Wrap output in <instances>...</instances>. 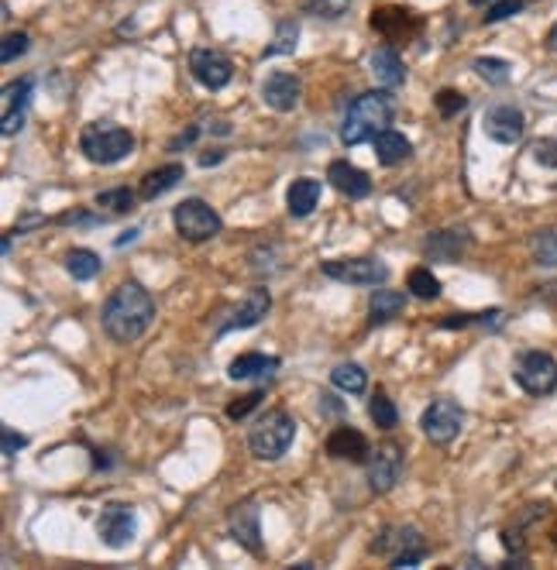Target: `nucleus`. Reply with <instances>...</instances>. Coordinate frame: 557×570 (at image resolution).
Instances as JSON below:
<instances>
[{"label": "nucleus", "instance_id": "1", "mask_svg": "<svg viewBox=\"0 0 557 570\" xmlns=\"http://www.w3.org/2000/svg\"><path fill=\"white\" fill-rule=\"evenodd\" d=\"M103 330L117 343L138 341L145 330L155 320V300L152 292L138 282H124L111 292V300L103 302Z\"/></svg>", "mask_w": 557, "mask_h": 570}, {"label": "nucleus", "instance_id": "2", "mask_svg": "<svg viewBox=\"0 0 557 570\" xmlns=\"http://www.w3.org/2000/svg\"><path fill=\"white\" fill-rule=\"evenodd\" d=\"M396 117V97L389 90H371L361 93L358 100H351L348 114L341 121V142L348 148H355L361 142H371L379 131H386Z\"/></svg>", "mask_w": 557, "mask_h": 570}, {"label": "nucleus", "instance_id": "3", "mask_svg": "<svg viewBox=\"0 0 557 570\" xmlns=\"http://www.w3.org/2000/svg\"><path fill=\"white\" fill-rule=\"evenodd\" d=\"M80 152L93 165H117L134 152V134L128 128L111 124V121H93L80 134Z\"/></svg>", "mask_w": 557, "mask_h": 570}, {"label": "nucleus", "instance_id": "4", "mask_svg": "<svg viewBox=\"0 0 557 570\" xmlns=\"http://www.w3.org/2000/svg\"><path fill=\"white\" fill-rule=\"evenodd\" d=\"M293 440H296V419L286 409H269L248 429V450L258 460H279L293 447Z\"/></svg>", "mask_w": 557, "mask_h": 570}, {"label": "nucleus", "instance_id": "5", "mask_svg": "<svg viewBox=\"0 0 557 570\" xmlns=\"http://www.w3.org/2000/svg\"><path fill=\"white\" fill-rule=\"evenodd\" d=\"M172 224H176V234L189 244L210 241V238H217L220 227H224L220 214H217L207 200H200V196H189V200L179 203V206L172 210Z\"/></svg>", "mask_w": 557, "mask_h": 570}, {"label": "nucleus", "instance_id": "6", "mask_svg": "<svg viewBox=\"0 0 557 570\" xmlns=\"http://www.w3.org/2000/svg\"><path fill=\"white\" fill-rule=\"evenodd\" d=\"M516 385L527 396H551L557 388V361L547 351H527L516 357Z\"/></svg>", "mask_w": 557, "mask_h": 570}, {"label": "nucleus", "instance_id": "7", "mask_svg": "<svg viewBox=\"0 0 557 570\" xmlns=\"http://www.w3.org/2000/svg\"><path fill=\"white\" fill-rule=\"evenodd\" d=\"M320 271L334 279V282H344V285H382L389 279V265L386 261H379V258H344V261H324Z\"/></svg>", "mask_w": 557, "mask_h": 570}, {"label": "nucleus", "instance_id": "8", "mask_svg": "<svg viewBox=\"0 0 557 570\" xmlns=\"http://www.w3.org/2000/svg\"><path fill=\"white\" fill-rule=\"evenodd\" d=\"M369 464V488L375 495H386L396 488L402 474V464H406V454L396 440H386L382 447H375V454L365 460Z\"/></svg>", "mask_w": 557, "mask_h": 570}, {"label": "nucleus", "instance_id": "9", "mask_svg": "<svg viewBox=\"0 0 557 570\" xmlns=\"http://www.w3.org/2000/svg\"><path fill=\"white\" fill-rule=\"evenodd\" d=\"M461 423H465L461 406L447 399L430 402L427 409H423V416H420V429H423V437L430 443H451L461 433Z\"/></svg>", "mask_w": 557, "mask_h": 570}, {"label": "nucleus", "instance_id": "10", "mask_svg": "<svg viewBox=\"0 0 557 570\" xmlns=\"http://www.w3.org/2000/svg\"><path fill=\"white\" fill-rule=\"evenodd\" d=\"M228 529L234 543L244 546L252 556H262L265 554V546H262V512H258V501L248 499L241 505H234L228 512Z\"/></svg>", "mask_w": 557, "mask_h": 570}, {"label": "nucleus", "instance_id": "11", "mask_svg": "<svg viewBox=\"0 0 557 570\" xmlns=\"http://www.w3.org/2000/svg\"><path fill=\"white\" fill-rule=\"evenodd\" d=\"M189 72H193V79L207 90H224L230 83V76H234V66H230V58L224 52H217V48H193L189 52Z\"/></svg>", "mask_w": 557, "mask_h": 570}, {"label": "nucleus", "instance_id": "12", "mask_svg": "<svg viewBox=\"0 0 557 570\" xmlns=\"http://www.w3.org/2000/svg\"><path fill=\"white\" fill-rule=\"evenodd\" d=\"M134 529H138L134 509H131V505H121V501H111L101 512V519H97V533H101V540L107 543L111 550H124V546L134 540Z\"/></svg>", "mask_w": 557, "mask_h": 570}, {"label": "nucleus", "instance_id": "13", "mask_svg": "<svg viewBox=\"0 0 557 570\" xmlns=\"http://www.w3.org/2000/svg\"><path fill=\"white\" fill-rule=\"evenodd\" d=\"M272 310V296L269 289H262V285H255V289H248L244 292V300L230 310V316L220 323V330L217 333H230V330H252L258 327L265 316H269Z\"/></svg>", "mask_w": 557, "mask_h": 570}, {"label": "nucleus", "instance_id": "14", "mask_svg": "<svg viewBox=\"0 0 557 570\" xmlns=\"http://www.w3.org/2000/svg\"><path fill=\"white\" fill-rule=\"evenodd\" d=\"M369 25H371V31H379V35L389 38V42H406V38H413L416 31H420V17L410 15L406 7L386 4V7L371 11Z\"/></svg>", "mask_w": 557, "mask_h": 570}, {"label": "nucleus", "instance_id": "15", "mask_svg": "<svg viewBox=\"0 0 557 570\" xmlns=\"http://www.w3.org/2000/svg\"><path fill=\"white\" fill-rule=\"evenodd\" d=\"M300 97H303V83L296 72L279 69L262 83V100L269 103L272 111H279V114L296 111V107H300Z\"/></svg>", "mask_w": 557, "mask_h": 570}, {"label": "nucleus", "instance_id": "16", "mask_svg": "<svg viewBox=\"0 0 557 570\" xmlns=\"http://www.w3.org/2000/svg\"><path fill=\"white\" fill-rule=\"evenodd\" d=\"M468 244H472V230L468 227H444V230H434L427 234V241H423V255L430 261H444V265H451L457 258L468 251Z\"/></svg>", "mask_w": 557, "mask_h": 570}, {"label": "nucleus", "instance_id": "17", "mask_svg": "<svg viewBox=\"0 0 557 570\" xmlns=\"http://www.w3.org/2000/svg\"><path fill=\"white\" fill-rule=\"evenodd\" d=\"M527 131V117L513 103H499L486 114V134L499 144H516Z\"/></svg>", "mask_w": 557, "mask_h": 570}, {"label": "nucleus", "instance_id": "18", "mask_svg": "<svg viewBox=\"0 0 557 570\" xmlns=\"http://www.w3.org/2000/svg\"><path fill=\"white\" fill-rule=\"evenodd\" d=\"M427 554V543H423V533L416 526H386L375 543H371V554H382V556H400V554Z\"/></svg>", "mask_w": 557, "mask_h": 570}, {"label": "nucleus", "instance_id": "19", "mask_svg": "<svg viewBox=\"0 0 557 570\" xmlns=\"http://www.w3.org/2000/svg\"><path fill=\"white\" fill-rule=\"evenodd\" d=\"M327 454L334 460H351V464H365L371 457V443L369 437L355 427H337L330 429L327 437Z\"/></svg>", "mask_w": 557, "mask_h": 570}, {"label": "nucleus", "instance_id": "20", "mask_svg": "<svg viewBox=\"0 0 557 570\" xmlns=\"http://www.w3.org/2000/svg\"><path fill=\"white\" fill-rule=\"evenodd\" d=\"M327 183L341 193V196H348V200H365V196H371V179L369 172L355 169L351 162H330L327 165Z\"/></svg>", "mask_w": 557, "mask_h": 570}, {"label": "nucleus", "instance_id": "21", "mask_svg": "<svg viewBox=\"0 0 557 570\" xmlns=\"http://www.w3.org/2000/svg\"><path fill=\"white\" fill-rule=\"evenodd\" d=\"M31 86H35L31 76L4 86V103H0V111H4V138H11L15 131H21L25 107H28V97H31Z\"/></svg>", "mask_w": 557, "mask_h": 570}, {"label": "nucleus", "instance_id": "22", "mask_svg": "<svg viewBox=\"0 0 557 570\" xmlns=\"http://www.w3.org/2000/svg\"><path fill=\"white\" fill-rule=\"evenodd\" d=\"M369 62H371V76H375V83L382 86V90H396V86L406 83V66H402L400 52L392 45H379L371 52Z\"/></svg>", "mask_w": 557, "mask_h": 570}, {"label": "nucleus", "instance_id": "23", "mask_svg": "<svg viewBox=\"0 0 557 570\" xmlns=\"http://www.w3.org/2000/svg\"><path fill=\"white\" fill-rule=\"evenodd\" d=\"M371 144H375V158L386 165V169H392V165H402L406 158L413 155V144H410V138H402L400 131H379L375 138H371Z\"/></svg>", "mask_w": 557, "mask_h": 570}, {"label": "nucleus", "instance_id": "24", "mask_svg": "<svg viewBox=\"0 0 557 570\" xmlns=\"http://www.w3.org/2000/svg\"><path fill=\"white\" fill-rule=\"evenodd\" d=\"M272 371H279V357L272 354H241L230 361L228 375L234 378V382H252V378H269Z\"/></svg>", "mask_w": 557, "mask_h": 570}, {"label": "nucleus", "instance_id": "25", "mask_svg": "<svg viewBox=\"0 0 557 570\" xmlns=\"http://www.w3.org/2000/svg\"><path fill=\"white\" fill-rule=\"evenodd\" d=\"M183 175H186L183 165H179V162H169V165H162V169L145 175L142 185H138V196H142V200H158V196H166L176 183H183Z\"/></svg>", "mask_w": 557, "mask_h": 570}, {"label": "nucleus", "instance_id": "26", "mask_svg": "<svg viewBox=\"0 0 557 570\" xmlns=\"http://www.w3.org/2000/svg\"><path fill=\"white\" fill-rule=\"evenodd\" d=\"M316 203H320V183L310 179V175L296 179L286 189V206L293 216H310L316 210Z\"/></svg>", "mask_w": 557, "mask_h": 570}, {"label": "nucleus", "instance_id": "27", "mask_svg": "<svg viewBox=\"0 0 557 570\" xmlns=\"http://www.w3.org/2000/svg\"><path fill=\"white\" fill-rule=\"evenodd\" d=\"M402 310H406V292H392V289L371 292V300H369L371 327H382V323H389V320H396Z\"/></svg>", "mask_w": 557, "mask_h": 570}, {"label": "nucleus", "instance_id": "28", "mask_svg": "<svg viewBox=\"0 0 557 570\" xmlns=\"http://www.w3.org/2000/svg\"><path fill=\"white\" fill-rule=\"evenodd\" d=\"M296 42H300V21H296V17H283V21L275 25V35H272V42L262 58L293 56V52H296Z\"/></svg>", "mask_w": 557, "mask_h": 570}, {"label": "nucleus", "instance_id": "29", "mask_svg": "<svg viewBox=\"0 0 557 570\" xmlns=\"http://www.w3.org/2000/svg\"><path fill=\"white\" fill-rule=\"evenodd\" d=\"M103 269V261L97 251H90V248H72L70 255H66V271H70L76 282H90V279H97Z\"/></svg>", "mask_w": 557, "mask_h": 570}, {"label": "nucleus", "instance_id": "30", "mask_svg": "<svg viewBox=\"0 0 557 570\" xmlns=\"http://www.w3.org/2000/svg\"><path fill=\"white\" fill-rule=\"evenodd\" d=\"M330 385L348 392V396H361V392L369 388V375H365V368L355 364V361H341L337 368L330 371Z\"/></svg>", "mask_w": 557, "mask_h": 570}, {"label": "nucleus", "instance_id": "31", "mask_svg": "<svg viewBox=\"0 0 557 570\" xmlns=\"http://www.w3.org/2000/svg\"><path fill=\"white\" fill-rule=\"evenodd\" d=\"M530 255L541 269H557V227H543L530 241Z\"/></svg>", "mask_w": 557, "mask_h": 570}, {"label": "nucleus", "instance_id": "32", "mask_svg": "<svg viewBox=\"0 0 557 570\" xmlns=\"http://www.w3.org/2000/svg\"><path fill=\"white\" fill-rule=\"evenodd\" d=\"M472 69L486 79L488 86H506L509 83V72H513V66L506 62V58H492V56H482L472 62Z\"/></svg>", "mask_w": 557, "mask_h": 570}, {"label": "nucleus", "instance_id": "33", "mask_svg": "<svg viewBox=\"0 0 557 570\" xmlns=\"http://www.w3.org/2000/svg\"><path fill=\"white\" fill-rule=\"evenodd\" d=\"M406 289L413 292L416 300H437L441 296V279L430 269H413L406 279Z\"/></svg>", "mask_w": 557, "mask_h": 570}, {"label": "nucleus", "instance_id": "34", "mask_svg": "<svg viewBox=\"0 0 557 570\" xmlns=\"http://www.w3.org/2000/svg\"><path fill=\"white\" fill-rule=\"evenodd\" d=\"M369 416L379 429H392L396 423H400V409H396V402L389 399L386 392H375V396H371Z\"/></svg>", "mask_w": 557, "mask_h": 570}, {"label": "nucleus", "instance_id": "35", "mask_svg": "<svg viewBox=\"0 0 557 570\" xmlns=\"http://www.w3.org/2000/svg\"><path fill=\"white\" fill-rule=\"evenodd\" d=\"M134 193H131L128 185H114V189H103L97 193V206L101 210H111V214H128L131 206H134Z\"/></svg>", "mask_w": 557, "mask_h": 570}, {"label": "nucleus", "instance_id": "36", "mask_svg": "<svg viewBox=\"0 0 557 570\" xmlns=\"http://www.w3.org/2000/svg\"><path fill=\"white\" fill-rule=\"evenodd\" d=\"M348 7H351V0H306V15L314 17H324V21H337V17L348 15Z\"/></svg>", "mask_w": 557, "mask_h": 570}, {"label": "nucleus", "instance_id": "37", "mask_svg": "<svg viewBox=\"0 0 557 570\" xmlns=\"http://www.w3.org/2000/svg\"><path fill=\"white\" fill-rule=\"evenodd\" d=\"M434 103H437V114H441L444 121H451V117H457L468 107V97L457 93V90H441V93L434 97Z\"/></svg>", "mask_w": 557, "mask_h": 570}, {"label": "nucleus", "instance_id": "38", "mask_svg": "<svg viewBox=\"0 0 557 570\" xmlns=\"http://www.w3.org/2000/svg\"><path fill=\"white\" fill-rule=\"evenodd\" d=\"M262 399H265V388H255V392H248V396H241V399H234L228 406V419L230 423H241L252 409H258V402Z\"/></svg>", "mask_w": 557, "mask_h": 570}, {"label": "nucleus", "instance_id": "39", "mask_svg": "<svg viewBox=\"0 0 557 570\" xmlns=\"http://www.w3.org/2000/svg\"><path fill=\"white\" fill-rule=\"evenodd\" d=\"M523 4H527V0H496V4L486 11V25H499V21H506V17L520 15Z\"/></svg>", "mask_w": 557, "mask_h": 570}, {"label": "nucleus", "instance_id": "40", "mask_svg": "<svg viewBox=\"0 0 557 570\" xmlns=\"http://www.w3.org/2000/svg\"><path fill=\"white\" fill-rule=\"evenodd\" d=\"M31 38L25 35V31H17V35H4V48H0V58L4 62H15V58H21L25 52H28Z\"/></svg>", "mask_w": 557, "mask_h": 570}, {"label": "nucleus", "instance_id": "41", "mask_svg": "<svg viewBox=\"0 0 557 570\" xmlns=\"http://www.w3.org/2000/svg\"><path fill=\"white\" fill-rule=\"evenodd\" d=\"M530 155L537 158L547 169H557V138H541V142L530 144Z\"/></svg>", "mask_w": 557, "mask_h": 570}, {"label": "nucleus", "instance_id": "42", "mask_svg": "<svg viewBox=\"0 0 557 570\" xmlns=\"http://www.w3.org/2000/svg\"><path fill=\"white\" fill-rule=\"evenodd\" d=\"M0 440H4V457H15L25 443H28V437H21V433H15L11 427L0 429Z\"/></svg>", "mask_w": 557, "mask_h": 570}, {"label": "nucleus", "instance_id": "43", "mask_svg": "<svg viewBox=\"0 0 557 570\" xmlns=\"http://www.w3.org/2000/svg\"><path fill=\"white\" fill-rule=\"evenodd\" d=\"M56 224H62V227H70V224H80V227H90V224H97V216L93 214H86V210H72V214H62V216H56Z\"/></svg>", "mask_w": 557, "mask_h": 570}, {"label": "nucleus", "instance_id": "44", "mask_svg": "<svg viewBox=\"0 0 557 570\" xmlns=\"http://www.w3.org/2000/svg\"><path fill=\"white\" fill-rule=\"evenodd\" d=\"M478 323V313H455V316H444L437 327L441 330H461V327H472Z\"/></svg>", "mask_w": 557, "mask_h": 570}, {"label": "nucleus", "instance_id": "45", "mask_svg": "<svg viewBox=\"0 0 557 570\" xmlns=\"http://www.w3.org/2000/svg\"><path fill=\"white\" fill-rule=\"evenodd\" d=\"M423 556H427V554H420V550H416V554H400V556H392L389 564H392V567H396V570H402V567H416V564H420Z\"/></svg>", "mask_w": 557, "mask_h": 570}, {"label": "nucleus", "instance_id": "46", "mask_svg": "<svg viewBox=\"0 0 557 570\" xmlns=\"http://www.w3.org/2000/svg\"><path fill=\"white\" fill-rule=\"evenodd\" d=\"M197 134H200V128L193 124V128L186 131V134H179V138H172V142H169V148H172V152H176V148H186V144H193V142H197Z\"/></svg>", "mask_w": 557, "mask_h": 570}, {"label": "nucleus", "instance_id": "47", "mask_svg": "<svg viewBox=\"0 0 557 570\" xmlns=\"http://www.w3.org/2000/svg\"><path fill=\"white\" fill-rule=\"evenodd\" d=\"M224 158V152H207V155H200V165L203 169H210V165H217Z\"/></svg>", "mask_w": 557, "mask_h": 570}, {"label": "nucleus", "instance_id": "48", "mask_svg": "<svg viewBox=\"0 0 557 570\" xmlns=\"http://www.w3.org/2000/svg\"><path fill=\"white\" fill-rule=\"evenodd\" d=\"M134 238H138V230H124V234L117 238V248H124V244H131V241H134Z\"/></svg>", "mask_w": 557, "mask_h": 570}, {"label": "nucleus", "instance_id": "49", "mask_svg": "<svg viewBox=\"0 0 557 570\" xmlns=\"http://www.w3.org/2000/svg\"><path fill=\"white\" fill-rule=\"evenodd\" d=\"M547 48H551V52H557V25L547 31Z\"/></svg>", "mask_w": 557, "mask_h": 570}, {"label": "nucleus", "instance_id": "50", "mask_svg": "<svg viewBox=\"0 0 557 570\" xmlns=\"http://www.w3.org/2000/svg\"><path fill=\"white\" fill-rule=\"evenodd\" d=\"M468 4H475V7H482V4H488V0H468Z\"/></svg>", "mask_w": 557, "mask_h": 570}, {"label": "nucleus", "instance_id": "51", "mask_svg": "<svg viewBox=\"0 0 557 570\" xmlns=\"http://www.w3.org/2000/svg\"><path fill=\"white\" fill-rule=\"evenodd\" d=\"M551 540H554V546H557V526H554V529H551Z\"/></svg>", "mask_w": 557, "mask_h": 570}]
</instances>
